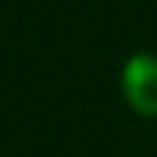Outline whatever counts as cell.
<instances>
[{"instance_id":"cell-1","label":"cell","mask_w":157,"mask_h":157,"mask_svg":"<svg viewBox=\"0 0 157 157\" xmlns=\"http://www.w3.org/2000/svg\"><path fill=\"white\" fill-rule=\"evenodd\" d=\"M122 93L128 105L143 117H157V58L137 52L122 70Z\"/></svg>"}]
</instances>
